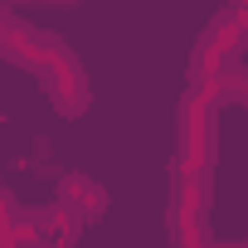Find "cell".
Instances as JSON below:
<instances>
[{
	"label": "cell",
	"instance_id": "5b68a950",
	"mask_svg": "<svg viewBox=\"0 0 248 248\" xmlns=\"http://www.w3.org/2000/svg\"><path fill=\"white\" fill-rule=\"evenodd\" d=\"M63 200H73V204L88 214V224L107 214V190H102L93 175H83V170H68V175H63Z\"/></svg>",
	"mask_w": 248,
	"mask_h": 248
},
{
	"label": "cell",
	"instance_id": "52a82bcc",
	"mask_svg": "<svg viewBox=\"0 0 248 248\" xmlns=\"http://www.w3.org/2000/svg\"><path fill=\"white\" fill-rule=\"evenodd\" d=\"M34 5H78V0H34Z\"/></svg>",
	"mask_w": 248,
	"mask_h": 248
},
{
	"label": "cell",
	"instance_id": "6da1fadb",
	"mask_svg": "<svg viewBox=\"0 0 248 248\" xmlns=\"http://www.w3.org/2000/svg\"><path fill=\"white\" fill-rule=\"evenodd\" d=\"M219 102H224L219 83L204 78V83H190V93L180 97V112H175V161L190 170H204V175H209L214 146H219V122H214Z\"/></svg>",
	"mask_w": 248,
	"mask_h": 248
},
{
	"label": "cell",
	"instance_id": "ba28073f",
	"mask_svg": "<svg viewBox=\"0 0 248 248\" xmlns=\"http://www.w3.org/2000/svg\"><path fill=\"white\" fill-rule=\"evenodd\" d=\"M204 248H243V243H214V238H209V243H204Z\"/></svg>",
	"mask_w": 248,
	"mask_h": 248
},
{
	"label": "cell",
	"instance_id": "30bf717a",
	"mask_svg": "<svg viewBox=\"0 0 248 248\" xmlns=\"http://www.w3.org/2000/svg\"><path fill=\"white\" fill-rule=\"evenodd\" d=\"M233 5H248V0H233Z\"/></svg>",
	"mask_w": 248,
	"mask_h": 248
},
{
	"label": "cell",
	"instance_id": "3957f363",
	"mask_svg": "<svg viewBox=\"0 0 248 248\" xmlns=\"http://www.w3.org/2000/svg\"><path fill=\"white\" fill-rule=\"evenodd\" d=\"M39 83H44V97H49L63 117H83V112H88V102H93V88H88V73H83V63H78V59L54 63L49 73H39Z\"/></svg>",
	"mask_w": 248,
	"mask_h": 248
},
{
	"label": "cell",
	"instance_id": "277c9868",
	"mask_svg": "<svg viewBox=\"0 0 248 248\" xmlns=\"http://www.w3.org/2000/svg\"><path fill=\"white\" fill-rule=\"evenodd\" d=\"M44 229H49V248H73L78 243V233L88 229V214L73 204V200H54V204H44Z\"/></svg>",
	"mask_w": 248,
	"mask_h": 248
},
{
	"label": "cell",
	"instance_id": "8992f818",
	"mask_svg": "<svg viewBox=\"0 0 248 248\" xmlns=\"http://www.w3.org/2000/svg\"><path fill=\"white\" fill-rule=\"evenodd\" d=\"M15 214H20V204H15V200H10L5 190H0V224H10Z\"/></svg>",
	"mask_w": 248,
	"mask_h": 248
},
{
	"label": "cell",
	"instance_id": "7a4b0ae2",
	"mask_svg": "<svg viewBox=\"0 0 248 248\" xmlns=\"http://www.w3.org/2000/svg\"><path fill=\"white\" fill-rule=\"evenodd\" d=\"M243 44H248V5H229V10H219V15L209 20V30L200 34L195 54H190V73H195V83L229 73V68L238 63Z\"/></svg>",
	"mask_w": 248,
	"mask_h": 248
},
{
	"label": "cell",
	"instance_id": "8fae6325",
	"mask_svg": "<svg viewBox=\"0 0 248 248\" xmlns=\"http://www.w3.org/2000/svg\"><path fill=\"white\" fill-rule=\"evenodd\" d=\"M243 248H248V243H243Z\"/></svg>",
	"mask_w": 248,
	"mask_h": 248
},
{
	"label": "cell",
	"instance_id": "9c48e42d",
	"mask_svg": "<svg viewBox=\"0 0 248 248\" xmlns=\"http://www.w3.org/2000/svg\"><path fill=\"white\" fill-rule=\"evenodd\" d=\"M0 5H34V0H0Z\"/></svg>",
	"mask_w": 248,
	"mask_h": 248
}]
</instances>
